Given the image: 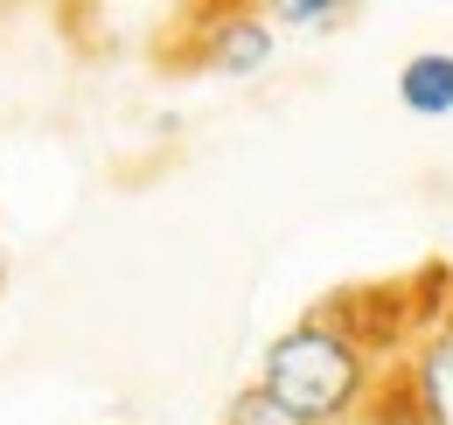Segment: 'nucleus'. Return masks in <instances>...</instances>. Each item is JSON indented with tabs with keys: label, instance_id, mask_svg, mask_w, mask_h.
<instances>
[{
	"label": "nucleus",
	"instance_id": "obj_1",
	"mask_svg": "<svg viewBox=\"0 0 453 425\" xmlns=\"http://www.w3.org/2000/svg\"><path fill=\"white\" fill-rule=\"evenodd\" d=\"M258 390L300 425H342L377 390V349L335 307H321V314L293 321L286 335H273V349L258 363Z\"/></svg>",
	"mask_w": 453,
	"mask_h": 425
},
{
	"label": "nucleus",
	"instance_id": "obj_5",
	"mask_svg": "<svg viewBox=\"0 0 453 425\" xmlns=\"http://www.w3.org/2000/svg\"><path fill=\"white\" fill-rule=\"evenodd\" d=\"M335 21H349L342 0H280L273 7V28H335Z\"/></svg>",
	"mask_w": 453,
	"mask_h": 425
},
{
	"label": "nucleus",
	"instance_id": "obj_3",
	"mask_svg": "<svg viewBox=\"0 0 453 425\" xmlns=\"http://www.w3.org/2000/svg\"><path fill=\"white\" fill-rule=\"evenodd\" d=\"M273 50H280V35H273V14H258V7H210L196 21V63H210L217 77H258Z\"/></svg>",
	"mask_w": 453,
	"mask_h": 425
},
{
	"label": "nucleus",
	"instance_id": "obj_2",
	"mask_svg": "<svg viewBox=\"0 0 453 425\" xmlns=\"http://www.w3.org/2000/svg\"><path fill=\"white\" fill-rule=\"evenodd\" d=\"M384 419L391 425H453V314L411 335L404 370L384 383Z\"/></svg>",
	"mask_w": 453,
	"mask_h": 425
},
{
	"label": "nucleus",
	"instance_id": "obj_6",
	"mask_svg": "<svg viewBox=\"0 0 453 425\" xmlns=\"http://www.w3.org/2000/svg\"><path fill=\"white\" fill-rule=\"evenodd\" d=\"M224 425H300V419H293V412H280V405H273V398L251 383V390H237V398H230Z\"/></svg>",
	"mask_w": 453,
	"mask_h": 425
},
{
	"label": "nucleus",
	"instance_id": "obj_4",
	"mask_svg": "<svg viewBox=\"0 0 453 425\" xmlns=\"http://www.w3.org/2000/svg\"><path fill=\"white\" fill-rule=\"evenodd\" d=\"M397 105L418 112V119H447L453 112V56L447 50H426L397 70Z\"/></svg>",
	"mask_w": 453,
	"mask_h": 425
}]
</instances>
